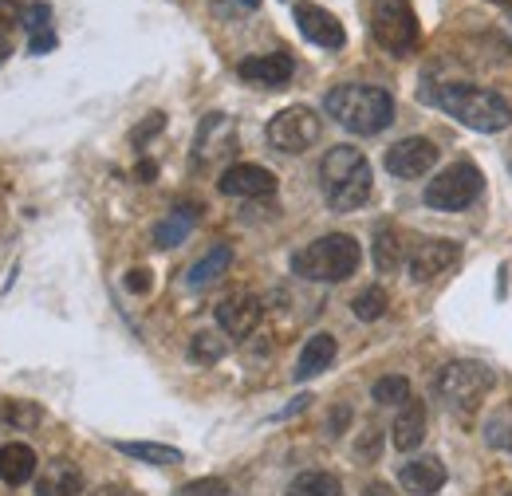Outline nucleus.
<instances>
[{
    "instance_id": "obj_12",
    "label": "nucleus",
    "mask_w": 512,
    "mask_h": 496,
    "mask_svg": "<svg viewBox=\"0 0 512 496\" xmlns=\"http://www.w3.org/2000/svg\"><path fill=\"white\" fill-rule=\"evenodd\" d=\"M296 24H300V32H304V40H312V44H320V48H343V24L320 8V4H308V0H300L296 4Z\"/></svg>"
},
{
    "instance_id": "obj_10",
    "label": "nucleus",
    "mask_w": 512,
    "mask_h": 496,
    "mask_svg": "<svg viewBox=\"0 0 512 496\" xmlns=\"http://www.w3.org/2000/svg\"><path fill=\"white\" fill-rule=\"evenodd\" d=\"M217 189L225 197H272L276 193V174L264 170V166H253V162H237L221 174Z\"/></svg>"
},
{
    "instance_id": "obj_2",
    "label": "nucleus",
    "mask_w": 512,
    "mask_h": 496,
    "mask_svg": "<svg viewBox=\"0 0 512 496\" xmlns=\"http://www.w3.org/2000/svg\"><path fill=\"white\" fill-rule=\"evenodd\" d=\"M320 182L335 213H351L371 197V166L355 146H335L320 162Z\"/></svg>"
},
{
    "instance_id": "obj_26",
    "label": "nucleus",
    "mask_w": 512,
    "mask_h": 496,
    "mask_svg": "<svg viewBox=\"0 0 512 496\" xmlns=\"http://www.w3.org/2000/svg\"><path fill=\"white\" fill-rule=\"evenodd\" d=\"M375 264H379V272H394L402 264V245L390 225H379V233H375Z\"/></svg>"
},
{
    "instance_id": "obj_17",
    "label": "nucleus",
    "mask_w": 512,
    "mask_h": 496,
    "mask_svg": "<svg viewBox=\"0 0 512 496\" xmlns=\"http://www.w3.org/2000/svg\"><path fill=\"white\" fill-rule=\"evenodd\" d=\"M36 453L24 445V441H12V445H4L0 449V481L4 485H28V481H36Z\"/></svg>"
},
{
    "instance_id": "obj_18",
    "label": "nucleus",
    "mask_w": 512,
    "mask_h": 496,
    "mask_svg": "<svg viewBox=\"0 0 512 496\" xmlns=\"http://www.w3.org/2000/svg\"><path fill=\"white\" fill-rule=\"evenodd\" d=\"M331 363H335V335L320 331V335H312V339L304 343L300 363H296V378H300V382H308V378H316V374L327 371Z\"/></svg>"
},
{
    "instance_id": "obj_34",
    "label": "nucleus",
    "mask_w": 512,
    "mask_h": 496,
    "mask_svg": "<svg viewBox=\"0 0 512 496\" xmlns=\"http://www.w3.org/2000/svg\"><path fill=\"white\" fill-rule=\"evenodd\" d=\"M237 4H241V8H256V4H260V0H237Z\"/></svg>"
},
{
    "instance_id": "obj_29",
    "label": "nucleus",
    "mask_w": 512,
    "mask_h": 496,
    "mask_svg": "<svg viewBox=\"0 0 512 496\" xmlns=\"http://www.w3.org/2000/svg\"><path fill=\"white\" fill-rule=\"evenodd\" d=\"M221 343H217V335H209V331H201V335H193V347L190 355L197 359V363H213V359H221Z\"/></svg>"
},
{
    "instance_id": "obj_14",
    "label": "nucleus",
    "mask_w": 512,
    "mask_h": 496,
    "mask_svg": "<svg viewBox=\"0 0 512 496\" xmlns=\"http://www.w3.org/2000/svg\"><path fill=\"white\" fill-rule=\"evenodd\" d=\"M398 481L402 489L414 496H434L442 485H446V465L438 457H418V461H406L398 469Z\"/></svg>"
},
{
    "instance_id": "obj_16",
    "label": "nucleus",
    "mask_w": 512,
    "mask_h": 496,
    "mask_svg": "<svg viewBox=\"0 0 512 496\" xmlns=\"http://www.w3.org/2000/svg\"><path fill=\"white\" fill-rule=\"evenodd\" d=\"M422 437H426V406L410 398V402L398 410L394 426H390V441H394V449L410 453V449H418V445H422Z\"/></svg>"
},
{
    "instance_id": "obj_9",
    "label": "nucleus",
    "mask_w": 512,
    "mask_h": 496,
    "mask_svg": "<svg viewBox=\"0 0 512 496\" xmlns=\"http://www.w3.org/2000/svg\"><path fill=\"white\" fill-rule=\"evenodd\" d=\"M438 162V146L430 138H402L386 150V170L394 178H422Z\"/></svg>"
},
{
    "instance_id": "obj_33",
    "label": "nucleus",
    "mask_w": 512,
    "mask_h": 496,
    "mask_svg": "<svg viewBox=\"0 0 512 496\" xmlns=\"http://www.w3.org/2000/svg\"><path fill=\"white\" fill-rule=\"evenodd\" d=\"M8 56H12V44H8V40H4V36H0V63L8 60Z\"/></svg>"
},
{
    "instance_id": "obj_19",
    "label": "nucleus",
    "mask_w": 512,
    "mask_h": 496,
    "mask_svg": "<svg viewBox=\"0 0 512 496\" xmlns=\"http://www.w3.org/2000/svg\"><path fill=\"white\" fill-rule=\"evenodd\" d=\"M83 493V473L75 465H48L36 473V496H79Z\"/></svg>"
},
{
    "instance_id": "obj_36",
    "label": "nucleus",
    "mask_w": 512,
    "mask_h": 496,
    "mask_svg": "<svg viewBox=\"0 0 512 496\" xmlns=\"http://www.w3.org/2000/svg\"><path fill=\"white\" fill-rule=\"evenodd\" d=\"M505 496H512V489H509V493H505Z\"/></svg>"
},
{
    "instance_id": "obj_22",
    "label": "nucleus",
    "mask_w": 512,
    "mask_h": 496,
    "mask_svg": "<svg viewBox=\"0 0 512 496\" xmlns=\"http://www.w3.org/2000/svg\"><path fill=\"white\" fill-rule=\"evenodd\" d=\"M229 264H233V248L217 245L213 252H209V256H201V260H197V264L190 268V288H205V284L221 280Z\"/></svg>"
},
{
    "instance_id": "obj_30",
    "label": "nucleus",
    "mask_w": 512,
    "mask_h": 496,
    "mask_svg": "<svg viewBox=\"0 0 512 496\" xmlns=\"http://www.w3.org/2000/svg\"><path fill=\"white\" fill-rule=\"evenodd\" d=\"M4 418H8V422H16V426H36V422H40V410H36L32 402H8Z\"/></svg>"
},
{
    "instance_id": "obj_31",
    "label": "nucleus",
    "mask_w": 512,
    "mask_h": 496,
    "mask_svg": "<svg viewBox=\"0 0 512 496\" xmlns=\"http://www.w3.org/2000/svg\"><path fill=\"white\" fill-rule=\"evenodd\" d=\"M127 288H130V292H150V272H146V268H134V272H127Z\"/></svg>"
},
{
    "instance_id": "obj_6",
    "label": "nucleus",
    "mask_w": 512,
    "mask_h": 496,
    "mask_svg": "<svg viewBox=\"0 0 512 496\" xmlns=\"http://www.w3.org/2000/svg\"><path fill=\"white\" fill-rule=\"evenodd\" d=\"M371 32L390 56H406L418 44V16H414L410 0H375Z\"/></svg>"
},
{
    "instance_id": "obj_27",
    "label": "nucleus",
    "mask_w": 512,
    "mask_h": 496,
    "mask_svg": "<svg viewBox=\"0 0 512 496\" xmlns=\"http://www.w3.org/2000/svg\"><path fill=\"white\" fill-rule=\"evenodd\" d=\"M355 315L363 319V323H375V319H383V311H386V292L383 288H367V292H359L355 296Z\"/></svg>"
},
{
    "instance_id": "obj_11",
    "label": "nucleus",
    "mask_w": 512,
    "mask_h": 496,
    "mask_svg": "<svg viewBox=\"0 0 512 496\" xmlns=\"http://www.w3.org/2000/svg\"><path fill=\"white\" fill-rule=\"evenodd\" d=\"M457 260H461V245L457 241H426V245L414 248V256H410V276L418 284H430L442 272H449Z\"/></svg>"
},
{
    "instance_id": "obj_21",
    "label": "nucleus",
    "mask_w": 512,
    "mask_h": 496,
    "mask_svg": "<svg viewBox=\"0 0 512 496\" xmlns=\"http://www.w3.org/2000/svg\"><path fill=\"white\" fill-rule=\"evenodd\" d=\"M193 221H197V209L193 205H182V209H174L158 229H154V241H158V248H174L182 245L186 237H190Z\"/></svg>"
},
{
    "instance_id": "obj_1",
    "label": "nucleus",
    "mask_w": 512,
    "mask_h": 496,
    "mask_svg": "<svg viewBox=\"0 0 512 496\" xmlns=\"http://www.w3.org/2000/svg\"><path fill=\"white\" fill-rule=\"evenodd\" d=\"M327 115L343 130L351 134H383L390 119H394V99L383 87H367V83H343V87H331L327 99H323Z\"/></svg>"
},
{
    "instance_id": "obj_28",
    "label": "nucleus",
    "mask_w": 512,
    "mask_h": 496,
    "mask_svg": "<svg viewBox=\"0 0 512 496\" xmlns=\"http://www.w3.org/2000/svg\"><path fill=\"white\" fill-rule=\"evenodd\" d=\"M178 496H229V485L221 477H197L190 485H182Z\"/></svg>"
},
{
    "instance_id": "obj_24",
    "label": "nucleus",
    "mask_w": 512,
    "mask_h": 496,
    "mask_svg": "<svg viewBox=\"0 0 512 496\" xmlns=\"http://www.w3.org/2000/svg\"><path fill=\"white\" fill-rule=\"evenodd\" d=\"M48 20H52L48 4H28V12H24V28L32 32V52H48V48L56 44V36L48 32Z\"/></svg>"
},
{
    "instance_id": "obj_8",
    "label": "nucleus",
    "mask_w": 512,
    "mask_h": 496,
    "mask_svg": "<svg viewBox=\"0 0 512 496\" xmlns=\"http://www.w3.org/2000/svg\"><path fill=\"white\" fill-rule=\"evenodd\" d=\"M320 115L312 107H284L280 115H272L268 123V142L280 150V154H304L308 146L320 142Z\"/></svg>"
},
{
    "instance_id": "obj_5",
    "label": "nucleus",
    "mask_w": 512,
    "mask_h": 496,
    "mask_svg": "<svg viewBox=\"0 0 512 496\" xmlns=\"http://www.w3.org/2000/svg\"><path fill=\"white\" fill-rule=\"evenodd\" d=\"M438 398L449 402L453 410H477L485 402V394L493 390V371L485 363H473V359H461V363H446L438 371L434 382Z\"/></svg>"
},
{
    "instance_id": "obj_4",
    "label": "nucleus",
    "mask_w": 512,
    "mask_h": 496,
    "mask_svg": "<svg viewBox=\"0 0 512 496\" xmlns=\"http://www.w3.org/2000/svg\"><path fill=\"white\" fill-rule=\"evenodd\" d=\"M434 103L457 123L473 126L481 134H497L512 123L509 99L489 87H442V91H434Z\"/></svg>"
},
{
    "instance_id": "obj_7",
    "label": "nucleus",
    "mask_w": 512,
    "mask_h": 496,
    "mask_svg": "<svg viewBox=\"0 0 512 496\" xmlns=\"http://www.w3.org/2000/svg\"><path fill=\"white\" fill-rule=\"evenodd\" d=\"M481 189H485L481 170L469 166V162H457V166L442 170V174L426 186V205H430V209H446V213H461V209H469V205L481 197Z\"/></svg>"
},
{
    "instance_id": "obj_13",
    "label": "nucleus",
    "mask_w": 512,
    "mask_h": 496,
    "mask_svg": "<svg viewBox=\"0 0 512 496\" xmlns=\"http://www.w3.org/2000/svg\"><path fill=\"white\" fill-rule=\"evenodd\" d=\"M260 319H264V308H260L256 296H229L217 308V323H221V331L229 339H249L260 327Z\"/></svg>"
},
{
    "instance_id": "obj_25",
    "label": "nucleus",
    "mask_w": 512,
    "mask_h": 496,
    "mask_svg": "<svg viewBox=\"0 0 512 496\" xmlns=\"http://www.w3.org/2000/svg\"><path fill=\"white\" fill-rule=\"evenodd\" d=\"M371 394H375L379 406H406L410 402V378L406 374H383Z\"/></svg>"
},
{
    "instance_id": "obj_35",
    "label": "nucleus",
    "mask_w": 512,
    "mask_h": 496,
    "mask_svg": "<svg viewBox=\"0 0 512 496\" xmlns=\"http://www.w3.org/2000/svg\"><path fill=\"white\" fill-rule=\"evenodd\" d=\"M493 4H501V8H512V0H493Z\"/></svg>"
},
{
    "instance_id": "obj_15",
    "label": "nucleus",
    "mask_w": 512,
    "mask_h": 496,
    "mask_svg": "<svg viewBox=\"0 0 512 496\" xmlns=\"http://www.w3.org/2000/svg\"><path fill=\"white\" fill-rule=\"evenodd\" d=\"M292 60L284 56V52H276V56H253V60H241L237 67V75L245 79V83H260V87H284L288 79H292Z\"/></svg>"
},
{
    "instance_id": "obj_20",
    "label": "nucleus",
    "mask_w": 512,
    "mask_h": 496,
    "mask_svg": "<svg viewBox=\"0 0 512 496\" xmlns=\"http://www.w3.org/2000/svg\"><path fill=\"white\" fill-rule=\"evenodd\" d=\"M119 453H127L134 461H146V465H182V449L174 445H158V441H119Z\"/></svg>"
},
{
    "instance_id": "obj_23",
    "label": "nucleus",
    "mask_w": 512,
    "mask_h": 496,
    "mask_svg": "<svg viewBox=\"0 0 512 496\" xmlns=\"http://www.w3.org/2000/svg\"><path fill=\"white\" fill-rule=\"evenodd\" d=\"M284 496H343V485L331 473H300Z\"/></svg>"
},
{
    "instance_id": "obj_3",
    "label": "nucleus",
    "mask_w": 512,
    "mask_h": 496,
    "mask_svg": "<svg viewBox=\"0 0 512 496\" xmlns=\"http://www.w3.org/2000/svg\"><path fill=\"white\" fill-rule=\"evenodd\" d=\"M363 260V248L355 237L347 233H327L320 241H312L308 248H300L292 256V272L300 280H316V284H339L347 280Z\"/></svg>"
},
{
    "instance_id": "obj_32",
    "label": "nucleus",
    "mask_w": 512,
    "mask_h": 496,
    "mask_svg": "<svg viewBox=\"0 0 512 496\" xmlns=\"http://www.w3.org/2000/svg\"><path fill=\"white\" fill-rule=\"evenodd\" d=\"M363 496H394V493H390L386 485H371V489H367V493H363Z\"/></svg>"
}]
</instances>
